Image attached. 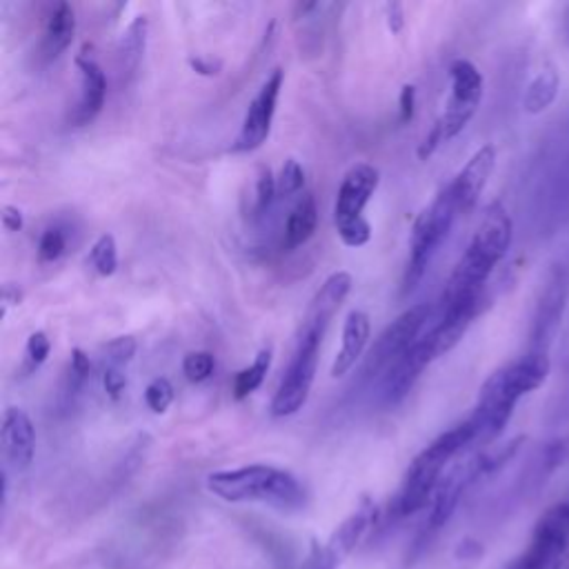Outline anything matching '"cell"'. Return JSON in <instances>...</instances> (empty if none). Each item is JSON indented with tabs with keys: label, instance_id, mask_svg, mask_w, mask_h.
Masks as SVG:
<instances>
[{
	"label": "cell",
	"instance_id": "1",
	"mask_svg": "<svg viewBox=\"0 0 569 569\" xmlns=\"http://www.w3.org/2000/svg\"><path fill=\"white\" fill-rule=\"evenodd\" d=\"M549 367L547 352L531 349L529 354L496 369L482 383L476 407L469 416L478 443H491L507 427L518 400L547 380Z\"/></svg>",
	"mask_w": 569,
	"mask_h": 569
},
{
	"label": "cell",
	"instance_id": "2",
	"mask_svg": "<svg viewBox=\"0 0 569 569\" xmlns=\"http://www.w3.org/2000/svg\"><path fill=\"white\" fill-rule=\"evenodd\" d=\"M511 232L514 227L507 210L500 203H491L485 210L471 243L458 258L440 296V305L482 301L487 278L509 252Z\"/></svg>",
	"mask_w": 569,
	"mask_h": 569
},
{
	"label": "cell",
	"instance_id": "3",
	"mask_svg": "<svg viewBox=\"0 0 569 569\" xmlns=\"http://www.w3.org/2000/svg\"><path fill=\"white\" fill-rule=\"evenodd\" d=\"M207 489L227 502H267L278 509H301L307 500L301 480L274 465H245L207 476Z\"/></svg>",
	"mask_w": 569,
	"mask_h": 569
},
{
	"label": "cell",
	"instance_id": "4",
	"mask_svg": "<svg viewBox=\"0 0 569 569\" xmlns=\"http://www.w3.org/2000/svg\"><path fill=\"white\" fill-rule=\"evenodd\" d=\"M474 443H478V440H476V429L469 423V418L458 423L456 427L443 431L436 440H431L411 460V465L405 474L400 491L394 500L396 516H411V514L420 511L434 498L449 460Z\"/></svg>",
	"mask_w": 569,
	"mask_h": 569
},
{
	"label": "cell",
	"instance_id": "5",
	"mask_svg": "<svg viewBox=\"0 0 569 569\" xmlns=\"http://www.w3.org/2000/svg\"><path fill=\"white\" fill-rule=\"evenodd\" d=\"M458 214L454 194L449 185L440 190V194L434 199V203L416 219L411 230V245H409V258L403 276V294L414 292L423 276L427 274L438 247L447 238L454 219Z\"/></svg>",
	"mask_w": 569,
	"mask_h": 569
},
{
	"label": "cell",
	"instance_id": "6",
	"mask_svg": "<svg viewBox=\"0 0 569 569\" xmlns=\"http://www.w3.org/2000/svg\"><path fill=\"white\" fill-rule=\"evenodd\" d=\"M378 183L380 174L369 163H356L343 176L334 205V225L347 247H363L372 241V225L363 212L376 194Z\"/></svg>",
	"mask_w": 569,
	"mask_h": 569
},
{
	"label": "cell",
	"instance_id": "7",
	"mask_svg": "<svg viewBox=\"0 0 569 569\" xmlns=\"http://www.w3.org/2000/svg\"><path fill=\"white\" fill-rule=\"evenodd\" d=\"M505 569H569V502H556L538 518L529 545Z\"/></svg>",
	"mask_w": 569,
	"mask_h": 569
},
{
	"label": "cell",
	"instance_id": "8",
	"mask_svg": "<svg viewBox=\"0 0 569 569\" xmlns=\"http://www.w3.org/2000/svg\"><path fill=\"white\" fill-rule=\"evenodd\" d=\"M323 338L312 334H298L294 356L287 365V372L272 398L270 411L274 418H285L296 414L309 398L316 367H318V354H321Z\"/></svg>",
	"mask_w": 569,
	"mask_h": 569
},
{
	"label": "cell",
	"instance_id": "9",
	"mask_svg": "<svg viewBox=\"0 0 569 569\" xmlns=\"http://www.w3.org/2000/svg\"><path fill=\"white\" fill-rule=\"evenodd\" d=\"M431 316L429 305H414L405 309L396 321H392L383 334L376 338L372 349L367 352L365 374L380 376L387 374L389 367L423 336V329Z\"/></svg>",
	"mask_w": 569,
	"mask_h": 569
},
{
	"label": "cell",
	"instance_id": "10",
	"mask_svg": "<svg viewBox=\"0 0 569 569\" xmlns=\"http://www.w3.org/2000/svg\"><path fill=\"white\" fill-rule=\"evenodd\" d=\"M487 474V465H485V456L478 454L460 465H456L451 471H447L440 482L438 489L434 494V502H431V511L427 518V527L423 531V536L416 540V551L420 553L425 549V545L449 522V518L454 516L463 494L467 491V487L471 482H476L480 476Z\"/></svg>",
	"mask_w": 569,
	"mask_h": 569
},
{
	"label": "cell",
	"instance_id": "11",
	"mask_svg": "<svg viewBox=\"0 0 569 569\" xmlns=\"http://www.w3.org/2000/svg\"><path fill=\"white\" fill-rule=\"evenodd\" d=\"M449 77L451 94L447 99L443 116L438 119L445 132V141H451L467 128L482 101V74L471 61L456 59L449 68Z\"/></svg>",
	"mask_w": 569,
	"mask_h": 569
},
{
	"label": "cell",
	"instance_id": "12",
	"mask_svg": "<svg viewBox=\"0 0 569 569\" xmlns=\"http://www.w3.org/2000/svg\"><path fill=\"white\" fill-rule=\"evenodd\" d=\"M283 81H285V72L281 68H276L265 79V83L261 85L258 94L254 96V101L250 103V108L245 112L241 132L232 145L234 154H250V152H256L258 148H263V143L267 141V136L272 132Z\"/></svg>",
	"mask_w": 569,
	"mask_h": 569
},
{
	"label": "cell",
	"instance_id": "13",
	"mask_svg": "<svg viewBox=\"0 0 569 569\" xmlns=\"http://www.w3.org/2000/svg\"><path fill=\"white\" fill-rule=\"evenodd\" d=\"M77 68L81 72V99L70 116V123L74 128L90 125L105 108L108 96V79L103 68L99 65L94 57V48L85 45L81 54L77 57Z\"/></svg>",
	"mask_w": 569,
	"mask_h": 569
},
{
	"label": "cell",
	"instance_id": "14",
	"mask_svg": "<svg viewBox=\"0 0 569 569\" xmlns=\"http://www.w3.org/2000/svg\"><path fill=\"white\" fill-rule=\"evenodd\" d=\"M436 360V354H434V347L431 343L427 341V336L423 334L392 367L389 372L385 374L383 378V398L387 405H396L400 403L409 392L411 387L416 385V380L420 378L423 369Z\"/></svg>",
	"mask_w": 569,
	"mask_h": 569
},
{
	"label": "cell",
	"instance_id": "15",
	"mask_svg": "<svg viewBox=\"0 0 569 569\" xmlns=\"http://www.w3.org/2000/svg\"><path fill=\"white\" fill-rule=\"evenodd\" d=\"M352 274L349 272H334L327 276V281L321 285V289L314 294L307 314L303 318L298 334H312V336H325L332 318L345 303L347 294L352 292Z\"/></svg>",
	"mask_w": 569,
	"mask_h": 569
},
{
	"label": "cell",
	"instance_id": "16",
	"mask_svg": "<svg viewBox=\"0 0 569 569\" xmlns=\"http://www.w3.org/2000/svg\"><path fill=\"white\" fill-rule=\"evenodd\" d=\"M496 167V148L482 145L474 152V156L465 163V167L458 172V176L449 183V190L454 194L458 214H467L476 207L478 199L482 196L491 172Z\"/></svg>",
	"mask_w": 569,
	"mask_h": 569
},
{
	"label": "cell",
	"instance_id": "17",
	"mask_svg": "<svg viewBox=\"0 0 569 569\" xmlns=\"http://www.w3.org/2000/svg\"><path fill=\"white\" fill-rule=\"evenodd\" d=\"M3 451L6 460L17 469L26 471L37 451V429L28 411L19 407H8L3 416Z\"/></svg>",
	"mask_w": 569,
	"mask_h": 569
},
{
	"label": "cell",
	"instance_id": "18",
	"mask_svg": "<svg viewBox=\"0 0 569 569\" xmlns=\"http://www.w3.org/2000/svg\"><path fill=\"white\" fill-rule=\"evenodd\" d=\"M369 334H372L369 316L360 309H352L343 325L341 352L332 363V378H343L356 365V360L363 356L369 343Z\"/></svg>",
	"mask_w": 569,
	"mask_h": 569
},
{
	"label": "cell",
	"instance_id": "19",
	"mask_svg": "<svg viewBox=\"0 0 569 569\" xmlns=\"http://www.w3.org/2000/svg\"><path fill=\"white\" fill-rule=\"evenodd\" d=\"M376 514H378L376 505L372 500H363V505L338 525V529L327 540V547L341 560H345L356 549V545L365 538L369 527L376 522Z\"/></svg>",
	"mask_w": 569,
	"mask_h": 569
},
{
	"label": "cell",
	"instance_id": "20",
	"mask_svg": "<svg viewBox=\"0 0 569 569\" xmlns=\"http://www.w3.org/2000/svg\"><path fill=\"white\" fill-rule=\"evenodd\" d=\"M77 34V14L74 8L70 3H59L45 26V34H43V54L48 57V61L59 59L74 41Z\"/></svg>",
	"mask_w": 569,
	"mask_h": 569
},
{
	"label": "cell",
	"instance_id": "21",
	"mask_svg": "<svg viewBox=\"0 0 569 569\" xmlns=\"http://www.w3.org/2000/svg\"><path fill=\"white\" fill-rule=\"evenodd\" d=\"M318 227V207H316V199L312 194H305L294 210L287 216L285 223V236H283V247L285 250H296L301 245H305L314 232Z\"/></svg>",
	"mask_w": 569,
	"mask_h": 569
},
{
	"label": "cell",
	"instance_id": "22",
	"mask_svg": "<svg viewBox=\"0 0 569 569\" xmlns=\"http://www.w3.org/2000/svg\"><path fill=\"white\" fill-rule=\"evenodd\" d=\"M565 294H567V283L562 272H556L549 281V285L545 287L542 301H540V312L536 318V338L538 345L534 349H540V338L549 336V332L553 329V325L558 323V316L562 312V303H565ZM545 352V349H540Z\"/></svg>",
	"mask_w": 569,
	"mask_h": 569
},
{
	"label": "cell",
	"instance_id": "23",
	"mask_svg": "<svg viewBox=\"0 0 569 569\" xmlns=\"http://www.w3.org/2000/svg\"><path fill=\"white\" fill-rule=\"evenodd\" d=\"M560 90V74L553 65L540 70L527 85L522 96V108L527 114H542L556 101Z\"/></svg>",
	"mask_w": 569,
	"mask_h": 569
},
{
	"label": "cell",
	"instance_id": "24",
	"mask_svg": "<svg viewBox=\"0 0 569 569\" xmlns=\"http://www.w3.org/2000/svg\"><path fill=\"white\" fill-rule=\"evenodd\" d=\"M145 45H148V17H136L121 39L119 54L125 72L134 74L139 70L145 54Z\"/></svg>",
	"mask_w": 569,
	"mask_h": 569
},
{
	"label": "cell",
	"instance_id": "25",
	"mask_svg": "<svg viewBox=\"0 0 569 569\" xmlns=\"http://www.w3.org/2000/svg\"><path fill=\"white\" fill-rule=\"evenodd\" d=\"M92 374V360L83 349H72V358H70V367L65 372L63 378V389H61V405L63 407H72L77 396L81 394V389L85 387L88 378Z\"/></svg>",
	"mask_w": 569,
	"mask_h": 569
},
{
	"label": "cell",
	"instance_id": "26",
	"mask_svg": "<svg viewBox=\"0 0 569 569\" xmlns=\"http://www.w3.org/2000/svg\"><path fill=\"white\" fill-rule=\"evenodd\" d=\"M272 356H274V352L267 345V347H263L256 354V358H254V363L250 367H245V369H241L236 374V378H234V396H236V400L247 398L250 394H254L263 385V380H265V376H267V372L272 367Z\"/></svg>",
	"mask_w": 569,
	"mask_h": 569
},
{
	"label": "cell",
	"instance_id": "27",
	"mask_svg": "<svg viewBox=\"0 0 569 569\" xmlns=\"http://www.w3.org/2000/svg\"><path fill=\"white\" fill-rule=\"evenodd\" d=\"M90 263L101 276H112L119 267V250L116 238L112 234H103L90 252Z\"/></svg>",
	"mask_w": 569,
	"mask_h": 569
},
{
	"label": "cell",
	"instance_id": "28",
	"mask_svg": "<svg viewBox=\"0 0 569 569\" xmlns=\"http://www.w3.org/2000/svg\"><path fill=\"white\" fill-rule=\"evenodd\" d=\"M50 352H52V343L48 338L45 332H34L30 334L28 338V345H26V360H23V367L21 372L26 376L34 374L37 369H41L45 365V360L50 358Z\"/></svg>",
	"mask_w": 569,
	"mask_h": 569
},
{
	"label": "cell",
	"instance_id": "29",
	"mask_svg": "<svg viewBox=\"0 0 569 569\" xmlns=\"http://www.w3.org/2000/svg\"><path fill=\"white\" fill-rule=\"evenodd\" d=\"M136 349H139L136 338L119 336V338H114L112 343L105 345V349H103V365L105 367H121V369H125L132 363V358L136 356Z\"/></svg>",
	"mask_w": 569,
	"mask_h": 569
},
{
	"label": "cell",
	"instance_id": "30",
	"mask_svg": "<svg viewBox=\"0 0 569 569\" xmlns=\"http://www.w3.org/2000/svg\"><path fill=\"white\" fill-rule=\"evenodd\" d=\"M278 196V187H276V179L272 174L270 167H261L258 170V181H256V199H254V216L261 219L270 212L274 199Z\"/></svg>",
	"mask_w": 569,
	"mask_h": 569
},
{
	"label": "cell",
	"instance_id": "31",
	"mask_svg": "<svg viewBox=\"0 0 569 569\" xmlns=\"http://www.w3.org/2000/svg\"><path fill=\"white\" fill-rule=\"evenodd\" d=\"M276 187H278L281 199H289L305 187V170L296 159L285 161L281 176L276 179Z\"/></svg>",
	"mask_w": 569,
	"mask_h": 569
},
{
	"label": "cell",
	"instance_id": "32",
	"mask_svg": "<svg viewBox=\"0 0 569 569\" xmlns=\"http://www.w3.org/2000/svg\"><path fill=\"white\" fill-rule=\"evenodd\" d=\"M214 356L210 352H190L183 358V374L192 383H203L214 374Z\"/></svg>",
	"mask_w": 569,
	"mask_h": 569
},
{
	"label": "cell",
	"instance_id": "33",
	"mask_svg": "<svg viewBox=\"0 0 569 569\" xmlns=\"http://www.w3.org/2000/svg\"><path fill=\"white\" fill-rule=\"evenodd\" d=\"M174 400V387L167 378H154L145 389V403L154 414H165Z\"/></svg>",
	"mask_w": 569,
	"mask_h": 569
},
{
	"label": "cell",
	"instance_id": "34",
	"mask_svg": "<svg viewBox=\"0 0 569 569\" xmlns=\"http://www.w3.org/2000/svg\"><path fill=\"white\" fill-rule=\"evenodd\" d=\"M68 250V236L61 227H50L43 232L41 243H39V258L43 263H54L59 261Z\"/></svg>",
	"mask_w": 569,
	"mask_h": 569
},
{
	"label": "cell",
	"instance_id": "35",
	"mask_svg": "<svg viewBox=\"0 0 569 569\" xmlns=\"http://www.w3.org/2000/svg\"><path fill=\"white\" fill-rule=\"evenodd\" d=\"M343 560L327 547V545H318L314 542L309 549V556L303 560L301 569H338Z\"/></svg>",
	"mask_w": 569,
	"mask_h": 569
},
{
	"label": "cell",
	"instance_id": "36",
	"mask_svg": "<svg viewBox=\"0 0 569 569\" xmlns=\"http://www.w3.org/2000/svg\"><path fill=\"white\" fill-rule=\"evenodd\" d=\"M101 378H103V389H105V394H108L110 398L119 400V398L123 396L125 387H128L125 369H121V367H105V365H103Z\"/></svg>",
	"mask_w": 569,
	"mask_h": 569
},
{
	"label": "cell",
	"instance_id": "37",
	"mask_svg": "<svg viewBox=\"0 0 569 569\" xmlns=\"http://www.w3.org/2000/svg\"><path fill=\"white\" fill-rule=\"evenodd\" d=\"M443 143H447V141H445V132H443L440 123L436 121L434 128L429 130V134H427V136L423 139V143L418 145V159H420V161H429V159L434 156V152H436Z\"/></svg>",
	"mask_w": 569,
	"mask_h": 569
},
{
	"label": "cell",
	"instance_id": "38",
	"mask_svg": "<svg viewBox=\"0 0 569 569\" xmlns=\"http://www.w3.org/2000/svg\"><path fill=\"white\" fill-rule=\"evenodd\" d=\"M416 110V88L414 85H403L400 96H398V123L405 125L414 119Z\"/></svg>",
	"mask_w": 569,
	"mask_h": 569
},
{
	"label": "cell",
	"instance_id": "39",
	"mask_svg": "<svg viewBox=\"0 0 569 569\" xmlns=\"http://www.w3.org/2000/svg\"><path fill=\"white\" fill-rule=\"evenodd\" d=\"M190 68L199 74V77H219L221 70H223V63L221 61H214V59H207V57H192L190 59Z\"/></svg>",
	"mask_w": 569,
	"mask_h": 569
},
{
	"label": "cell",
	"instance_id": "40",
	"mask_svg": "<svg viewBox=\"0 0 569 569\" xmlns=\"http://www.w3.org/2000/svg\"><path fill=\"white\" fill-rule=\"evenodd\" d=\"M385 23L392 34H400L405 28V10L400 3H387L385 6Z\"/></svg>",
	"mask_w": 569,
	"mask_h": 569
},
{
	"label": "cell",
	"instance_id": "41",
	"mask_svg": "<svg viewBox=\"0 0 569 569\" xmlns=\"http://www.w3.org/2000/svg\"><path fill=\"white\" fill-rule=\"evenodd\" d=\"M0 219H3V227L8 232H21L23 225H26V219H23V212L14 205H6L3 207V214H0Z\"/></svg>",
	"mask_w": 569,
	"mask_h": 569
},
{
	"label": "cell",
	"instance_id": "42",
	"mask_svg": "<svg viewBox=\"0 0 569 569\" xmlns=\"http://www.w3.org/2000/svg\"><path fill=\"white\" fill-rule=\"evenodd\" d=\"M21 301H23V292L19 287H14V285H6L3 287V316H8L10 307L21 305Z\"/></svg>",
	"mask_w": 569,
	"mask_h": 569
},
{
	"label": "cell",
	"instance_id": "43",
	"mask_svg": "<svg viewBox=\"0 0 569 569\" xmlns=\"http://www.w3.org/2000/svg\"><path fill=\"white\" fill-rule=\"evenodd\" d=\"M318 8H321L318 3H298L296 10H294V17H296V19H305L309 12H314V10H318Z\"/></svg>",
	"mask_w": 569,
	"mask_h": 569
},
{
	"label": "cell",
	"instance_id": "44",
	"mask_svg": "<svg viewBox=\"0 0 569 569\" xmlns=\"http://www.w3.org/2000/svg\"><path fill=\"white\" fill-rule=\"evenodd\" d=\"M560 32H562V41L569 45V6H565V10H562V19H560Z\"/></svg>",
	"mask_w": 569,
	"mask_h": 569
},
{
	"label": "cell",
	"instance_id": "45",
	"mask_svg": "<svg viewBox=\"0 0 569 569\" xmlns=\"http://www.w3.org/2000/svg\"><path fill=\"white\" fill-rule=\"evenodd\" d=\"M458 553H460V556H474V553H480V547H478L474 540H465V542L458 547Z\"/></svg>",
	"mask_w": 569,
	"mask_h": 569
}]
</instances>
